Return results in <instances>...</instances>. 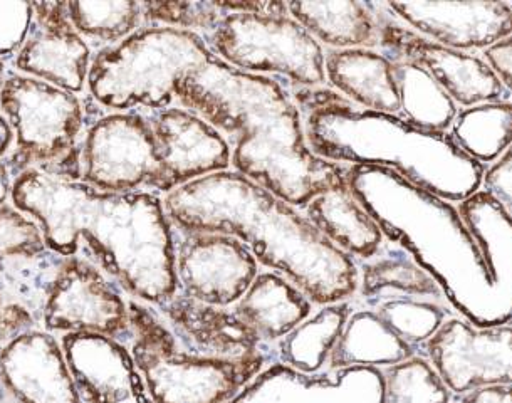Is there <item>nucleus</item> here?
Instances as JSON below:
<instances>
[{
	"instance_id": "1",
	"label": "nucleus",
	"mask_w": 512,
	"mask_h": 403,
	"mask_svg": "<svg viewBox=\"0 0 512 403\" xmlns=\"http://www.w3.org/2000/svg\"><path fill=\"white\" fill-rule=\"evenodd\" d=\"M11 200L36 220L49 251L88 259L135 301L158 309L177 296L175 227L155 192H101L27 170L14 178Z\"/></svg>"
},
{
	"instance_id": "2",
	"label": "nucleus",
	"mask_w": 512,
	"mask_h": 403,
	"mask_svg": "<svg viewBox=\"0 0 512 403\" xmlns=\"http://www.w3.org/2000/svg\"><path fill=\"white\" fill-rule=\"evenodd\" d=\"M177 101L227 138L232 172L286 204L304 209L316 195L348 187V165L309 150L293 88L281 79L244 73L214 56L183 79Z\"/></svg>"
},
{
	"instance_id": "3",
	"label": "nucleus",
	"mask_w": 512,
	"mask_h": 403,
	"mask_svg": "<svg viewBox=\"0 0 512 403\" xmlns=\"http://www.w3.org/2000/svg\"><path fill=\"white\" fill-rule=\"evenodd\" d=\"M178 231L219 232L247 246L259 266L298 286L314 306L355 298L360 269L293 205L241 173H212L163 195Z\"/></svg>"
},
{
	"instance_id": "4",
	"label": "nucleus",
	"mask_w": 512,
	"mask_h": 403,
	"mask_svg": "<svg viewBox=\"0 0 512 403\" xmlns=\"http://www.w3.org/2000/svg\"><path fill=\"white\" fill-rule=\"evenodd\" d=\"M348 187L385 239L434 276L460 318L474 326L512 323V291L492 273L457 205L382 167L353 165Z\"/></svg>"
},
{
	"instance_id": "5",
	"label": "nucleus",
	"mask_w": 512,
	"mask_h": 403,
	"mask_svg": "<svg viewBox=\"0 0 512 403\" xmlns=\"http://www.w3.org/2000/svg\"><path fill=\"white\" fill-rule=\"evenodd\" d=\"M311 152L340 165L382 167L447 202L482 189L486 167L467 157L449 133H430L397 115L361 110L326 86L293 88Z\"/></svg>"
},
{
	"instance_id": "6",
	"label": "nucleus",
	"mask_w": 512,
	"mask_h": 403,
	"mask_svg": "<svg viewBox=\"0 0 512 403\" xmlns=\"http://www.w3.org/2000/svg\"><path fill=\"white\" fill-rule=\"evenodd\" d=\"M212 58L199 32L142 26L115 46L98 51L86 86L106 110L155 113L170 108L183 79Z\"/></svg>"
},
{
	"instance_id": "7",
	"label": "nucleus",
	"mask_w": 512,
	"mask_h": 403,
	"mask_svg": "<svg viewBox=\"0 0 512 403\" xmlns=\"http://www.w3.org/2000/svg\"><path fill=\"white\" fill-rule=\"evenodd\" d=\"M130 351L153 403H227L274 356L227 360L185 350L157 309L131 299Z\"/></svg>"
},
{
	"instance_id": "8",
	"label": "nucleus",
	"mask_w": 512,
	"mask_h": 403,
	"mask_svg": "<svg viewBox=\"0 0 512 403\" xmlns=\"http://www.w3.org/2000/svg\"><path fill=\"white\" fill-rule=\"evenodd\" d=\"M0 108L16 138L7 167L16 178L27 170L79 182V155L86 113L78 95L39 79L9 74Z\"/></svg>"
},
{
	"instance_id": "9",
	"label": "nucleus",
	"mask_w": 512,
	"mask_h": 403,
	"mask_svg": "<svg viewBox=\"0 0 512 403\" xmlns=\"http://www.w3.org/2000/svg\"><path fill=\"white\" fill-rule=\"evenodd\" d=\"M202 36L215 58L239 71L281 79L291 88L326 86L323 46L289 14L224 12Z\"/></svg>"
},
{
	"instance_id": "10",
	"label": "nucleus",
	"mask_w": 512,
	"mask_h": 403,
	"mask_svg": "<svg viewBox=\"0 0 512 403\" xmlns=\"http://www.w3.org/2000/svg\"><path fill=\"white\" fill-rule=\"evenodd\" d=\"M160 150L150 118L140 111H113L84 131L79 182L113 194L153 192Z\"/></svg>"
},
{
	"instance_id": "11",
	"label": "nucleus",
	"mask_w": 512,
	"mask_h": 403,
	"mask_svg": "<svg viewBox=\"0 0 512 403\" xmlns=\"http://www.w3.org/2000/svg\"><path fill=\"white\" fill-rule=\"evenodd\" d=\"M42 321L49 333H93L125 345L133 338L120 286L81 256L59 259L44 296Z\"/></svg>"
},
{
	"instance_id": "12",
	"label": "nucleus",
	"mask_w": 512,
	"mask_h": 403,
	"mask_svg": "<svg viewBox=\"0 0 512 403\" xmlns=\"http://www.w3.org/2000/svg\"><path fill=\"white\" fill-rule=\"evenodd\" d=\"M452 395L476 388L512 385V326H474L450 316L420 346Z\"/></svg>"
},
{
	"instance_id": "13",
	"label": "nucleus",
	"mask_w": 512,
	"mask_h": 403,
	"mask_svg": "<svg viewBox=\"0 0 512 403\" xmlns=\"http://www.w3.org/2000/svg\"><path fill=\"white\" fill-rule=\"evenodd\" d=\"M380 53L392 63L407 61L424 68L460 108L509 101L511 93L484 59L474 54L444 48L403 26L378 4Z\"/></svg>"
},
{
	"instance_id": "14",
	"label": "nucleus",
	"mask_w": 512,
	"mask_h": 403,
	"mask_svg": "<svg viewBox=\"0 0 512 403\" xmlns=\"http://www.w3.org/2000/svg\"><path fill=\"white\" fill-rule=\"evenodd\" d=\"M178 294L230 308L259 274V262L239 239L219 232L175 229Z\"/></svg>"
},
{
	"instance_id": "15",
	"label": "nucleus",
	"mask_w": 512,
	"mask_h": 403,
	"mask_svg": "<svg viewBox=\"0 0 512 403\" xmlns=\"http://www.w3.org/2000/svg\"><path fill=\"white\" fill-rule=\"evenodd\" d=\"M148 118L160 150L155 194L167 195L199 178L230 170L227 138L202 116L170 106Z\"/></svg>"
},
{
	"instance_id": "16",
	"label": "nucleus",
	"mask_w": 512,
	"mask_h": 403,
	"mask_svg": "<svg viewBox=\"0 0 512 403\" xmlns=\"http://www.w3.org/2000/svg\"><path fill=\"white\" fill-rule=\"evenodd\" d=\"M403 26L454 51H486L512 34L509 2H385Z\"/></svg>"
},
{
	"instance_id": "17",
	"label": "nucleus",
	"mask_w": 512,
	"mask_h": 403,
	"mask_svg": "<svg viewBox=\"0 0 512 403\" xmlns=\"http://www.w3.org/2000/svg\"><path fill=\"white\" fill-rule=\"evenodd\" d=\"M383 387L382 368L308 375L272 362L227 403H383Z\"/></svg>"
},
{
	"instance_id": "18",
	"label": "nucleus",
	"mask_w": 512,
	"mask_h": 403,
	"mask_svg": "<svg viewBox=\"0 0 512 403\" xmlns=\"http://www.w3.org/2000/svg\"><path fill=\"white\" fill-rule=\"evenodd\" d=\"M34 24L17 53L16 68L78 95L88 83L91 48L69 21L68 2H36Z\"/></svg>"
},
{
	"instance_id": "19",
	"label": "nucleus",
	"mask_w": 512,
	"mask_h": 403,
	"mask_svg": "<svg viewBox=\"0 0 512 403\" xmlns=\"http://www.w3.org/2000/svg\"><path fill=\"white\" fill-rule=\"evenodd\" d=\"M0 387L12 403H83L49 331L29 330L0 346Z\"/></svg>"
},
{
	"instance_id": "20",
	"label": "nucleus",
	"mask_w": 512,
	"mask_h": 403,
	"mask_svg": "<svg viewBox=\"0 0 512 403\" xmlns=\"http://www.w3.org/2000/svg\"><path fill=\"white\" fill-rule=\"evenodd\" d=\"M64 356L83 403H153L125 343L93 333H68Z\"/></svg>"
},
{
	"instance_id": "21",
	"label": "nucleus",
	"mask_w": 512,
	"mask_h": 403,
	"mask_svg": "<svg viewBox=\"0 0 512 403\" xmlns=\"http://www.w3.org/2000/svg\"><path fill=\"white\" fill-rule=\"evenodd\" d=\"M157 311L185 350L227 360L274 356V346L264 345L257 340L251 330L237 320L230 308L199 303L177 293L175 298Z\"/></svg>"
},
{
	"instance_id": "22",
	"label": "nucleus",
	"mask_w": 512,
	"mask_h": 403,
	"mask_svg": "<svg viewBox=\"0 0 512 403\" xmlns=\"http://www.w3.org/2000/svg\"><path fill=\"white\" fill-rule=\"evenodd\" d=\"M326 84L361 110L398 115L393 63L375 49H324Z\"/></svg>"
},
{
	"instance_id": "23",
	"label": "nucleus",
	"mask_w": 512,
	"mask_h": 403,
	"mask_svg": "<svg viewBox=\"0 0 512 403\" xmlns=\"http://www.w3.org/2000/svg\"><path fill=\"white\" fill-rule=\"evenodd\" d=\"M314 304L289 279L274 271H259L232 313L264 345L274 346L313 315Z\"/></svg>"
},
{
	"instance_id": "24",
	"label": "nucleus",
	"mask_w": 512,
	"mask_h": 403,
	"mask_svg": "<svg viewBox=\"0 0 512 403\" xmlns=\"http://www.w3.org/2000/svg\"><path fill=\"white\" fill-rule=\"evenodd\" d=\"M358 303L363 308H377L388 299H422L450 304L444 289L403 247L387 241L377 256L358 264Z\"/></svg>"
},
{
	"instance_id": "25",
	"label": "nucleus",
	"mask_w": 512,
	"mask_h": 403,
	"mask_svg": "<svg viewBox=\"0 0 512 403\" xmlns=\"http://www.w3.org/2000/svg\"><path fill=\"white\" fill-rule=\"evenodd\" d=\"M303 210L306 219L333 246L356 262L377 256L387 242L377 220L368 214L350 187L316 195Z\"/></svg>"
},
{
	"instance_id": "26",
	"label": "nucleus",
	"mask_w": 512,
	"mask_h": 403,
	"mask_svg": "<svg viewBox=\"0 0 512 403\" xmlns=\"http://www.w3.org/2000/svg\"><path fill=\"white\" fill-rule=\"evenodd\" d=\"M289 16L298 21L324 49H375L380 46L378 4L286 2Z\"/></svg>"
},
{
	"instance_id": "27",
	"label": "nucleus",
	"mask_w": 512,
	"mask_h": 403,
	"mask_svg": "<svg viewBox=\"0 0 512 403\" xmlns=\"http://www.w3.org/2000/svg\"><path fill=\"white\" fill-rule=\"evenodd\" d=\"M415 355H420V350L395 335L375 309L355 308L353 304L345 328L331 351L328 370L387 368Z\"/></svg>"
},
{
	"instance_id": "28",
	"label": "nucleus",
	"mask_w": 512,
	"mask_h": 403,
	"mask_svg": "<svg viewBox=\"0 0 512 403\" xmlns=\"http://www.w3.org/2000/svg\"><path fill=\"white\" fill-rule=\"evenodd\" d=\"M353 303L326 304L274 345L276 362L301 373L323 372L345 328Z\"/></svg>"
},
{
	"instance_id": "29",
	"label": "nucleus",
	"mask_w": 512,
	"mask_h": 403,
	"mask_svg": "<svg viewBox=\"0 0 512 403\" xmlns=\"http://www.w3.org/2000/svg\"><path fill=\"white\" fill-rule=\"evenodd\" d=\"M397 81L398 118L418 130L430 133H449L459 108L439 83L417 64L393 63Z\"/></svg>"
},
{
	"instance_id": "30",
	"label": "nucleus",
	"mask_w": 512,
	"mask_h": 403,
	"mask_svg": "<svg viewBox=\"0 0 512 403\" xmlns=\"http://www.w3.org/2000/svg\"><path fill=\"white\" fill-rule=\"evenodd\" d=\"M449 135L467 157L492 165L512 147L511 101L462 108Z\"/></svg>"
},
{
	"instance_id": "31",
	"label": "nucleus",
	"mask_w": 512,
	"mask_h": 403,
	"mask_svg": "<svg viewBox=\"0 0 512 403\" xmlns=\"http://www.w3.org/2000/svg\"><path fill=\"white\" fill-rule=\"evenodd\" d=\"M69 21L84 41L101 49L115 46L143 24L142 2H68Z\"/></svg>"
},
{
	"instance_id": "32",
	"label": "nucleus",
	"mask_w": 512,
	"mask_h": 403,
	"mask_svg": "<svg viewBox=\"0 0 512 403\" xmlns=\"http://www.w3.org/2000/svg\"><path fill=\"white\" fill-rule=\"evenodd\" d=\"M383 403H450L452 393L424 355L382 368Z\"/></svg>"
},
{
	"instance_id": "33",
	"label": "nucleus",
	"mask_w": 512,
	"mask_h": 403,
	"mask_svg": "<svg viewBox=\"0 0 512 403\" xmlns=\"http://www.w3.org/2000/svg\"><path fill=\"white\" fill-rule=\"evenodd\" d=\"M373 309L395 335L418 350L435 335L447 318L455 316L450 304L422 299H388Z\"/></svg>"
},
{
	"instance_id": "34",
	"label": "nucleus",
	"mask_w": 512,
	"mask_h": 403,
	"mask_svg": "<svg viewBox=\"0 0 512 403\" xmlns=\"http://www.w3.org/2000/svg\"><path fill=\"white\" fill-rule=\"evenodd\" d=\"M42 231L36 220L29 219L14 205L0 207V274L22 271L32 262H39L49 256Z\"/></svg>"
},
{
	"instance_id": "35",
	"label": "nucleus",
	"mask_w": 512,
	"mask_h": 403,
	"mask_svg": "<svg viewBox=\"0 0 512 403\" xmlns=\"http://www.w3.org/2000/svg\"><path fill=\"white\" fill-rule=\"evenodd\" d=\"M145 26H167L185 31H212L224 11L217 2L209 0H153L142 2Z\"/></svg>"
},
{
	"instance_id": "36",
	"label": "nucleus",
	"mask_w": 512,
	"mask_h": 403,
	"mask_svg": "<svg viewBox=\"0 0 512 403\" xmlns=\"http://www.w3.org/2000/svg\"><path fill=\"white\" fill-rule=\"evenodd\" d=\"M34 24V7L27 2H0V58L19 53Z\"/></svg>"
},
{
	"instance_id": "37",
	"label": "nucleus",
	"mask_w": 512,
	"mask_h": 403,
	"mask_svg": "<svg viewBox=\"0 0 512 403\" xmlns=\"http://www.w3.org/2000/svg\"><path fill=\"white\" fill-rule=\"evenodd\" d=\"M482 190L496 199L512 219V147L491 167L486 168Z\"/></svg>"
},
{
	"instance_id": "38",
	"label": "nucleus",
	"mask_w": 512,
	"mask_h": 403,
	"mask_svg": "<svg viewBox=\"0 0 512 403\" xmlns=\"http://www.w3.org/2000/svg\"><path fill=\"white\" fill-rule=\"evenodd\" d=\"M34 325L36 316L31 309L17 301L4 303L0 309V346L7 345L26 331L34 330Z\"/></svg>"
},
{
	"instance_id": "39",
	"label": "nucleus",
	"mask_w": 512,
	"mask_h": 403,
	"mask_svg": "<svg viewBox=\"0 0 512 403\" xmlns=\"http://www.w3.org/2000/svg\"><path fill=\"white\" fill-rule=\"evenodd\" d=\"M484 61L512 93V34L484 51Z\"/></svg>"
},
{
	"instance_id": "40",
	"label": "nucleus",
	"mask_w": 512,
	"mask_h": 403,
	"mask_svg": "<svg viewBox=\"0 0 512 403\" xmlns=\"http://www.w3.org/2000/svg\"><path fill=\"white\" fill-rule=\"evenodd\" d=\"M459 403H512V385H491L467 392Z\"/></svg>"
},
{
	"instance_id": "41",
	"label": "nucleus",
	"mask_w": 512,
	"mask_h": 403,
	"mask_svg": "<svg viewBox=\"0 0 512 403\" xmlns=\"http://www.w3.org/2000/svg\"><path fill=\"white\" fill-rule=\"evenodd\" d=\"M11 170L7 163L0 162V207L6 205L7 199L11 197L12 190Z\"/></svg>"
},
{
	"instance_id": "42",
	"label": "nucleus",
	"mask_w": 512,
	"mask_h": 403,
	"mask_svg": "<svg viewBox=\"0 0 512 403\" xmlns=\"http://www.w3.org/2000/svg\"><path fill=\"white\" fill-rule=\"evenodd\" d=\"M14 142V133L4 116H0V158L4 157Z\"/></svg>"
},
{
	"instance_id": "43",
	"label": "nucleus",
	"mask_w": 512,
	"mask_h": 403,
	"mask_svg": "<svg viewBox=\"0 0 512 403\" xmlns=\"http://www.w3.org/2000/svg\"><path fill=\"white\" fill-rule=\"evenodd\" d=\"M6 64H4V61L0 59V89H2V86H4V81H6Z\"/></svg>"
},
{
	"instance_id": "44",
	"label": "nucleus",
	"mask_w": 512,
	"mask_h": 403,
	"mask_svg": "<svg viewBox=\"0 0 512 403\" xmlns=\"http://www.w3.org/2000/svg\"><path fill=\"white\" fill-rule=\"evenodd\" d=\"M4 306V294H2V288H0V309Z\"/></svg>"
},
{
	"instance_id": "45",
	"label": "nucleus",
	"mask_w": 512,
	"mask_h": 403,
	"mask_svg": "<svg viewBox=\"0 0 512 403\" xmlns=\"http://www.w3.org/2000/svg\"><path fill=\"white\" fill-rule=\"evenodd\" d=\"M2 395H4V390H2V387H0V400H2Z\"/></svg>"
},
{
	"instance_id": "46",
	"label": "nucleus",
	"mask_w": 512,
	"mask_h": 403,
	"mask_svg": "<svg viewBox=\"0 0 512 403\" xmlns=\"http://www.w3.org/2000/svg\"><path fill=\"white\" fill-rule=\"evenodd\" d=\"M509 6H511V9H512V2H509Z\"/></svg>"
}]
</instances>
